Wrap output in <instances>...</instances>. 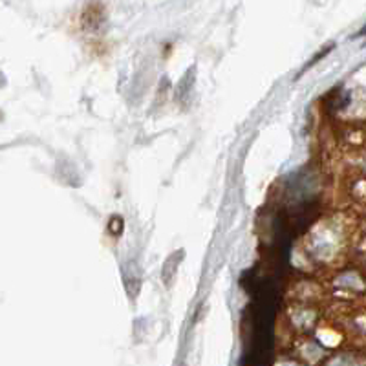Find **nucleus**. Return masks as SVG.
<instances>
[{
	"label": "nucleus",
	"mask_w": 366,
	"mask_h": 366,
	"mask_svg": "<svg viewBox=\"0 0 366 366\" xmlns=\"http://www.w3.org/2000/svg\"><path fill=\"white\" fill-rule=\"evenodd\" d=\"M365 46H366V44H365Z\"/></svg>",
	"instance_id": "f257e3e1"
}]
</instances>
